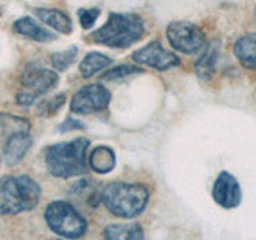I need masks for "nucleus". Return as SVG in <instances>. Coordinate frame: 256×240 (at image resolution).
<instances>
[{
  "label": "nucleus",
  "instance_id": "nucleus-1",
  "mask_svg": "<svg viewBox=\"0 0 256 240\" xmlns=\"http://www.w3.org/2000/svg\"><path fill=\"white\" fill-rule=\"evenodd\" d=\"M90 141L76 138L69 142L53 144L45 152V164L48 172L56 178H72L86 172V149Z\"/></svg>",
  "mask_w": 256,
  "mask_h": 240
},
{
  "label": "nucleus",
  "instance_id": "nucleus-2",
  "mask_svg": "<svg viewBox=\"0 0 256 240\" xmlns=\"http://www.w3.org/2000/svg\"><path fill=\"white\" fill-rule=\"evenodd\" d=\"M144 21L134 13H110L108 21L92 34L93 42L109 48H126L144 36Z\"/></svg>",
  "mask_w": 256,
  "mask_h": 240
},
{
  "label": "nucleus",
  "instance_id": "nucleus-3",
  "mask_svg": "<svg viewBox=\"0 0 256 240\" xmlns=\"http://www.w3.org/2000/svg\"><path fill=\"white\" fill-rule=\"evenodd\" d=\"M101 202L114 216L132 220L144 212L149 202V190L141 184L110 182L101 190Z\"/></svg>",
  "mask_w": 256,
  "mask_h": 240
},
{
  "label": "nucleus",
  "instance_id": "nucleus-4",
  "mask_svg": "<svg viewBox=\"0 0 256 240\" xmlns=\"http://www.w3.org/2000/svg\"><path fill=\"white\" fill-rule=\"evenodd\" d=\"M38 184L26 174L0 180V214H18L36 208L40 200Z\"/></svg>",
  "mask_w": 256,
  "mask_h": 240
},
{
  "label": "nucleus",
  "instance_id": "nucleus-5",
  "mask_svg": "<svg viewBox=\"0 0 256 240\" xmlns=\"http://www.w3.org/2000/svg\"><path fill=\"white\" fill-rule=\"evenodd\" d=\"M45 220L50 229L61 237L78 238L86 232V221L74 206L64 200H54L45 210Z\"/></svg>",
  "mask_w": 256,
  "mask_h": 240
},
{
  "label": "nucleus",
  "instance_id": "nucleus-6",
  "mask_svg": "<svg viewBox=\"0 0 256 240\" xmlns=\"http://www.w3.org/2000/svg\"><path fill=\"white\" fill-rule=\"evenodd\" d=\"M166 38L170 45L184 54H194L206 45L205 34L197 24L190 21H173L166 28Z\"/></svg>",
  "mask_w": 256,
  "mask_h": 240
},
{
  "label": "nucleus",
  "instance_id": "nucleus-7",
  "mask_svg": "<svg viewBox=\"0 0 256 240\" xmlns=\"http://www.w3.org/2000/svg\"><path fill=\"white\" fill-rule=\"evenodd\" d=\"M110 102V92L101 84H92L80 88L70 100V110L76 114H92L102 110Z\"/></svg>",
  "mask_w": 256,
  "mask_h": 240
},
{
  "label": "nucleus",
  "instance_id": "nucleus-8",
  "mask_svg": "<svg viewBox=\"0 0 256 240\" xmlns=\"http://www.w3.org/2000/svg\"><path fill=\"white\" fill-rule=\"evenodd\" d=\"M133 60L140 64L157 69V70H166L173 66H180V58L172 52H166L158 40L148 44L146 46L140 48L133 53Z\"/></svg>",
  "mask_w": 256,
  "mask_h": 240
},
{
  "label": "nucleus",
  "instance_id": "nucleus-9",
  "mask_svg": "<svg viewBox=\"0 0 256 240\" xmlns=\"http://www.w3.org/2000/svg\"><path fill=\"white\" fill-rule=\"evenodd\" d=\"M212 197L216 204L226 210L238 206L240 200H242V190H240L238 181L229 172H221L213 182Z\"/></svg>",
  "mask_w": 256,
  "mask_h": 240
},
{
  "label": "nucleus",
  "instance_id": "nucleus-10",
  "mask_svg": "<svg viewBox=\"0 0 256 240\" xmlns=\"http://www.w3.org/2000/svg\"><path fill=\"white\" fill-rule=\"evenodd\" d=\"M58 80H60L58 72H54L52 69L30 66L24 70L21 82H22L24 90L29 92L30 94H34L37 98V96L50 92L53 86H56Z\"/></svg>",
  "mask_w": 256,
  "mask_h": 240
},
{
  "label": "nucleus",
  "instance_id": "nucleus-11",
  "mask_svg": "<svg viewBox=\"0 0 256 240\" xmlns=\"http://www.w3.org/2000/svg\"><path fill=\"white\" fill-rule=\"evenodd\" d=\"M32 144L30 134L29 132H22V133H16L10 136L5 141L4 146V158L8 165H14L22 160V157L28 154V150Z\"/></svg>",
  "mask_w": 256,
  "mask_h": 240
},
{
  "label": "nucleus",
  "instance_id": "nucleus-12",
  "mask_svg": "<svg viewBox=\"0 0 256 240\" xmlns=\"http://www.w3.org/2000/svg\"><path fill=\"white\" fill-rule=\"evenodd\" d=\"M220 50H221L220 40H214V42L204 46L202 54H200V58L194 64L196 74L202 80H208L213 76L216 61H218V56H220Z\"/></svg>",
  "mask_w": 256,
  "mask_h": 240
},
{
  "label": "nucleus",
  "instance_id": "nucleus-13",
  "mask_svg": "<svg viewBox=\"0 0 256 240\" xmlns=\"http://www.w3.org/2000/svg\"><path fill=\"white\" fill-rule=\"evenodd\" d=\"M234 53L244 68L256 70V32L240 37L234 45Z\"/></svg>",
  "mask_w": 256,
  "mask_h": 240
},
{
  "label": "nucleus",
  "instance_id": "nucleus-14",
  "mask_svg": "<svg viewBox=\"0 0 256 240\" xmlns=\"http://www.w3.org/2000/svg\"><path fill=\"white\" fill-rule=\"evenodd\" d=\"M34 13L40 21L61 32V34H70L72 32V21L66 13L53 10V8H36Z\"/></svg>",
  "mask_w": 256,
  "mask_h": 240
},
{
  "label": "nucleus",
  "instance_id": "nucleus-15",
  "mask_svg": "<svg viewBox=\"0 0 256 240\" xmlns=\"http://www.w3.org/2000/svg\"><path fill=\"white\" fill-rule=\"evenodd\" d=\"M13 29L16 34H20L22 37H28L30 40H36V42H52L56 38L53 32L44 29L42 26L30 20V18H21L13 24Z\"/></svg>",
  "mask_w": 256,
  "mask_h": 240
},
{
  "label": "nucleus",
  "instance_id": "nucleus-16",
  "mask_svg": "<svg viewBox=\"0 0 256 240\" xmlns=\"http://www.w3.org/2000/svg\"><path fill=\"white\" fill-rule=\"evenodd\" d=\"M90 166L92 170L104 174L114 170L116 166V154L114 150L108 146H98L92 150L90 154Z\"/></svg>",
  "mask_w": 256,
  "mask_h": 240
},
{
  "label": "nucleus",
  "instance_id": "nucleus-17",
  "mask_svg": "<svg viewBox=\"0 0 256 240\" xmlns=\"http://www.w3.org/2000/svg\"><path fill=\"white\" fill-rule=\"evenodd\" d=\"M30 122L28 118H22L12 114H0V140H8L16 133L29 132Z\"/></svg>",
  "mask_w": 256,
  "mask_h": 240
},
{
  "label": "nucleus",
  "instance_id": "nucleus-18",
  "mask_svg": "<svg viewBox=\"0 0 256 240\" xmlns=\"http://www.w3.org/2000/svg\"><path fill=\"white\" fill-rule=\"evenodd\" d=\"M110 62H112V60L109 58V56L102 54L100 52H92L85 56V58L82 60V62H80V66H78L80 76H82L84 78H90L96 74V72L106 69Z\"/></svg>",
  "mask_w": 256,
  "mask_h": 240
},
{
  "label": "nucleus",
  "instance_id": "nucleus-19",
  "mask_svg": "<svg viewBox=\"0 0 256 240\" xmlns=\"http://www.w3.org/2000/svg\"><path fill=\"white\" fill-rule=\"evenodd\" d=\"M102 236L109 240H141L144 238V232L140 224H110L104 229Z\"/></svg>",
  "mask_w": 256,
  "mask_h": 240
},
{
  "label": "nucleus",
  "instance_id": "nucleus-20",
  "mask_svg": "<svg viewBox=\"0 0 256 240\" xmlns=\"http://www.w3.org/2000/svg\"><path fill=\"white\" fill-rule=\"evenodd\" d=\"M77 46H70L69 50H64V52H58V53H53L52 54V64L54 66L56 70H64L68 69L74 60L77 58Z\"/></svg>",
  "mask_w": 256,
  "mask_h": 240
},
{
  "label": "nucleus",
  "instance_id": "nucleus-21",
  "mask_svg": "<svg viewBox=\"0 0 256 240\" xmlns=\"http://www.w3.org/2000/svg\"><path fill=\"white\" fill-rule=\"evenodd\" d=\"M64 94H58V96H53V98H46L37 106V114L42 116V117H50L53 114L58 112V109L64 104Z\"/></svg>",
  "mask_w": 256,
  "mask_h": 240
},
{
  "label": "nucleus",
  "instance_id": "nucleus-22",
  "mask_svg": "<svg viewBox=\"0 0 256 240\" xmlns=\"http://www.w3.org/2000/svg\"><path fill=\"white\" fill-rule=\"evenodd\" d=\"M144 72L141 68L138 66H132V64H124V66H117L114 69H110L108 72H104L101 76L102 80H120L124 77H128V76H133V74H141Z\"/></svg>",
  "mask_w": 256,
  "mask_h": 240
},
{
  "label": "nucleus",
  "instance_id": "nucleus-23",
  "mask_svg": "<svg viewBox=\"0 0 256 240\" xmlns=\"http://www.w3.org/2000/svg\"><path fill=\"white\" fill-rule=\"evenodd\" d=\"M77 14L80 20V26L84 29H90L93 28V24L98 20L101 12H100V8H80Z\"/></svg>",
  "mask_w": 256,
  "mask_h": 240
},
{
  "label": "nucleus",
  "instance_id": "nucleus-24",
  "mask_svg": "<svg viewBox=\"0 0 256 240\" xmlns=\"http://www.w3.org/2000/svg\"><path fill=\"white\" fill-rule=\"evenodd\" d=\"M78 128H85V125L76 118H68L66 122L60 125V132H70V130H78Z\"/></svg>",
  "mask_w": 256,
  "mask_h": 240
},
{
  "label": "nucleus",
  "instance_id": "nucleus-25",
  "mask_svg": "<svg viewBox=\"0 0 256 240\" xmlns=\"http://www.w3.org/2000/svg\"><path fill=\"white\" fill-rule=\"evenodd\" d=\"M34 101H36V96L30 94L26 90H22L21 93L16 94V102L21 104V106H30V104H34Z\"/></svg>",
  "mask_w": 256,
  "mask_h": 240
}]
</instances>
